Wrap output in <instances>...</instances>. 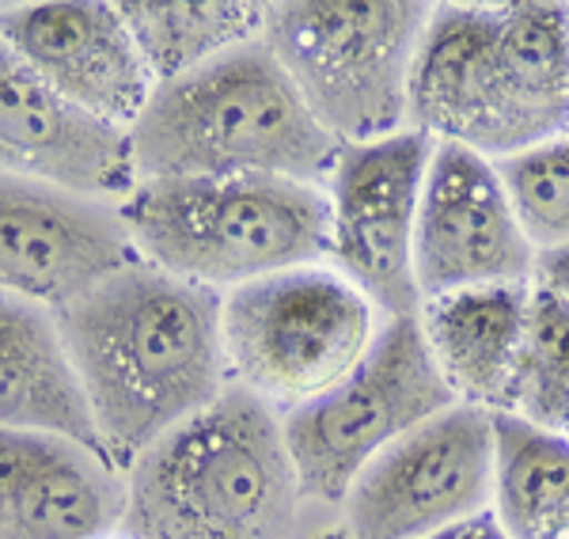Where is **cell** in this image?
<instances>
[{
    "label": "cell",
    "instance_id": "obj_18",
    "mask_svg": "<svg viewBox=\"0 0 569 539\" xmlns=\"http://www.w3.org/2000/svg\"><path fill=\"white\" fill-rule=\"evenodd\" d=\"M501 160H509L569 130V8L547 0L501 4Z\"/></svg>",
    "mask_w": 569,
    "mask_h": 539
},
{
    "label": "cell",
    "instance_id": "obj_11",
    "mask_svg": "<svg viewBox=\"0 0 569 539\" xmlns=\"http://www.w3.org/2000/svg\"><path fill=\"white\" fill-rule=\"evenodd\" d=\"M137 262L122 221L91 198L0 171V292L66 308Z\"/></svg>",
    "mask_w": 569,
    "mask_h": 539
},
{
    "label": "cell",
    "instance_id": "obj_20",
    "mask_svg": "<svg viewBox=\"0 0 569 539\" xmlns=\"http://www.w3.org/2000/svg\"><path fill=\"white\" fill-rule=\"evenodd\" d=\"M118 8L149 61L156 84L176 80L243 42H254V34H262L266 27V4L254 0H198V4L122 0Z\"/></svg>",
    "mask_w": 569,
    "mask_h": 539
},
{
    "label": "cell",
    "instance_id": "obj_3",
    "mask_svg": "<svg viewBox=\"0 0 569 539\" xmlns=\"http://www.w3.org/2000/svg\"><path fill=\"white\" fill-rule=\"evenodd\" d=\"M300 482L281 418L228 383L126 471V539H289Z\"/></svg>",
    "mask_w": 569,
    "mask_h": 539
},
{
    "label": "cell",
    "instance_id": "obj_25",
    "mask_svg": "<svg viewBox=\"0 0 569 539\" xmlns=\"http://www.w3.org/2000/svg\"><path fill=\"white\" fill-rule=\"evenodd\" d=\"M316 539H346V532H327V536H316Z\"/></svg>",
    "mask_w": 569,
    "mask_h": 539
},
{
    "label": "cell",
    "instance_id": "obj_14",
    "mask_svg": "<svg viewBox=\"0 0 569 539\" xmlns=\"http://www.w3.org/2000/svg\"><path fill=\"white\" fill-rule=\"evenodd\" d=\"M122 513L126 475L103 452L0 426V539H107Z\"/></svg>",
    "mask_w": 569,
    "mask_h": 539
},
{
    "label": "cell",
    "instance_id": "obj_8",
    "mask_svg": "<svg viewBox=\"0 0 569 539\" xmlns=\"http://www.w3.org/2000/svg\"><path fill=\"white\" fill-rule=\"evenodd\" d=\"M493 410L456 403L388 445L346 495V539H426L493 501Z\"/></svg>",
    "mask_w": 569,
    "mask_h": 539
},
{
    "label": "cell",
    "instance_id": "obj_21",
    "mask_svg": "<svg viewBox=\"0 0 569 539\" xmlns=\"http://www.w3.org/2000/svg\"><path fill=\"white\" fill-rule=\"evenodd\" d=\"M501 415L569 437V305L550 289H531L528 319Z\"/></svg>",
    "mask_w": 569,
    "mask_h": 539
},
{
    "label": "cell",
    "instance_id": "obj_26",
    "mask_svg": "<svg viewBox=\"0 0 569 539\" xmlns=\"http://www.w3.org/2000/svg\"><path fill=\"white\" fill-rule=\"evenodd\" d=\"M107 539H126V536H107Z\"/></svg>",
    "mask_w": 569,
    "mask_h": 539
},
{
    "label": "cell",
    "instance_id": "obj_22",
    "mask_svg": "<svg viewBox=\"0 0 569 539\" xmlns=\"http://www.w3.org/2000/svg\"><path fill=\"white\" fill-rule=\"evenodd\" d=\"M517 221L531 248L550 251L569 243V130L555 141L498 163Z\"/></svg>",
    "mask_w": 569,
    "mask_h": 539
},
{
    "label": "cell",
    "instance_id": "obj_19",
    "mask_svg": "<svg viewBox=\"0 0 569 539\" xmlns=\"http://www.w3.org/2000/svg\"><path fill=\"white\" fill-rule=\"evenodd\" d=\"M493 517L509 539H569V437L493 415Z\"/></svg>",
    "mask_w": 569,
    "mask_h": 539
},
{
    "label": "cell",
    "instance_id": "obj_13",
    "mask_svg": "<svg viewBox=\"0 0 569 539\" xmlns=\"http://www.w3.org/2000/svg\"><path fill=\"white\" fill-rule=\"evenodd\" d=\"M0 171L80 198L137 190L130 130L80 111L0 39Z\"/></svg>",
    "mask_w": 569,
    "mask_h": 539
},
{
    "label": "cell",
    "instance_id": "obj_1",
    "mask_svg": "<svg viewBox=\"0 0 569 539\" xmlns=\"http://www.w3.org/2000/svg\"><path fill=\"white\" fill-rule=\"evenodd\" d=\"M220 305L217 289L137 259L53 312L99 445L122 475L228 388Z\"/></svg>",
    "mask_w": 569,
    "mask_h": 539
},
{
    "label": "cell",
    "instance_id": "obj_9",
    "mask_svg": "<svg viewBox=\"0 0 569 539\" xmlns=\"http://www.w3.org/2000/svg\"><path fill=\"white\" fill-rule=\"evenodd\" d=\"M433 149V137L399 130L383 141L342 144L330 168V254L350 286L391 319L421 312L415 236Z\"/></svg>",
    "mask_w": 569,
    "mask_h": 539
},
{
    "label": "cell",
    "instance_id": "obj_15",
    "mask_svg": "<svg viewBox=\"0 0 569 539\" xmlns=\"http://www.w3.org/2000/svg\"><path fill=\"white\" fill-rule=\"evenodd\" d=\"M501 4L437 8L418 42L407 118L426 137L490 160L501 157Z\"/></svg>",
    "mask_w": 569,
    "mask_h": 539
},
{
    "label": "cell",
    "instance_id": "obj_24",
    "mask_svg": "<svg viewBox=\"0 0 569 539\" xmlns=\"http://www.w3.org/2000/svg\"><path fill=\"white\" fill-rule=\"evenodd\" d=\"M426 539H509V532L501 528V520L493 517V509H482V513L460 520V525L445 528V532H433Z\"/></svg>",
    "mask_w": 569,
    "mask_h": 539
},
{
    "label": "cell",
    "instance_id": "obj_7",
    "mask_svg": "<svg viewBox=\"0 0 569 539\" xmlns=\"http://www.w3.org/2000/svg\"><path fill=\"white\" fill-rule=\"evenodd\" d=\"M220 335L240 388L300 407L361 365L372 346V305L330 270H281L228 289Z\"/></svg>",
    "mask_w": 569,
    "mask_h": 539
},
{
    "label": "cell",
    "instance_id": "obj_6",
    "mask_svg": "<svg viewBox=\"0 0 569 539\" xmlns=\"http://www.w3.org/2000/svg\"><path fill=\"white\" fill-rule=\"evenodd\" d=\"M460 403L415 319H391L369 353L323 396L289 407L284 449L300 498L346 501L350 487L388 445Z\"/></svg>",
    "mask_w": 569,
    "mask_h": 539
},
{
    "label": "cell",
    "instance_id": "obj_2",
    "mask_svg": "<svg viewBox=\"0 0 569 539\" xmlns=\"http://www.w3.org/2000/svg\"><path fill=\"white\" fill-rule=\"evenodd\" d=\"M130 144L137 182L270 176L316 187L342 152L262 39L156 84Z\"/></svg>",
    "mask_w": 569,
    "mask_h": 539
},
{
    "label": "cell",
    "instance_id": "obj_12",
    "mask_svg": "<svg viewBox=\"0 0 569 539\" xmlns=\"http://www.w3.org/2000/svg\"><path fill=\"white\" fill-rule=\"evenodd\" d=\"M0 39L80 111L133 130L156 77L118 4L50 0L4 4Z\"/></svg>",
    "mask_w": 569,
    "mask_h": 539
},
{
    "label": "cell",
    "instance_id": "obj_23",
    "mask_svg": "<svg viewBox=\"0 0 569 539\" xmlns=\"http://www.w3.org/2000/svg\"><path fill=\"white\" fill-rule=\"evenodd\" d=\"M536 278L539 289H550L569 305V243L566 248H550L536 254Z\"/></svg>",
    "mask_w": 569,
    "mask_h": 539
},
{
    "label": "cell",
    "instance_id": "obj_17",
    "mask_svg": "<svg viewBox=\"0 0 569 539\" xmlns=\"http://www.w3.org/2000/svg\"><path fill=\"white\" fill-rule=\"evenodd\" d=\"M528 286H486L421 305V335L463 403L493 415L505 410L528 319Z\"/></svg>",
    "mask_w": 569,
    "mask_h": 539
},
{
    "label": "cell",
    "instance_id": "obj_10",
    "mask_svg": "<svg viewBox=\"0 0 569 539\" xmlns=\"http://www.w3.org/2000/svg\"><path fill=\"white\" fill-rule=\"evenodd\" d=\"M415 273L421 305L448 292L525 286L536 248L517 221L490 160L463 144L437 141L421 187Z\"/></svg>",
    "mask_w": 569,
    "mask_h": 539
},
{
    "label": "cell",
    "instance_id": "obj_5",
    "mask_svg": "<svg viewBox=\"0 0 569 539\" xmlns=\"http://www.w3.org/2000/svg\"><path fill=\"white\" fill-rule=\"evenodd\" d=\"M433 16L418 0L266 4L262 42L338 144L383 141L410 111V72Z\"/></svg>",
    "mask_w": 569,
    "mask_h": 539
},
{
    "label": "cell",
    "instance_id": "obj_16",
    "mask_svg": "<svg viewBox=\"0 0 569 539\" xmlns=\"http://www.w3.org/2000/svg\"><path fill=\"white\" fill-rule=\"evenodd\" d=\"M0 426L42 429L103 452L84 388L61 342L58 319L50 308L4 292H0Z\"/></svg>",
    "mask_w": 569,
    "mask_h": 539
},
{
    "label": "cell",
    "instance_id": "obj_4",
    "mask_svg": "<svg viewBox=\"0 0 569 539\" xmlns=\"http://www.w3.org/2000/svg\"><path fill=\"white\" fill-rule=\"evenodd\" d=\"M118 221L137 259L206 289H240L330 254V198L297 179L137 182Z\"/></svg>",
    "mask_w": 569,
    "mask_h": 539
}]
</instances>
